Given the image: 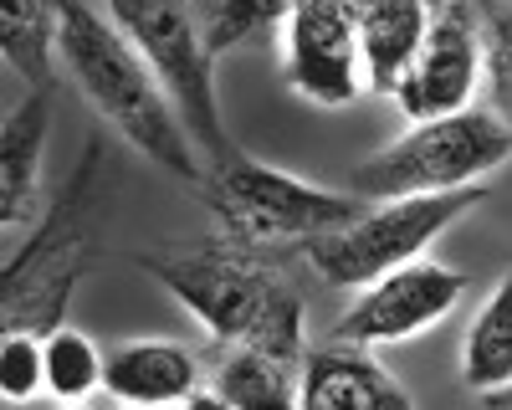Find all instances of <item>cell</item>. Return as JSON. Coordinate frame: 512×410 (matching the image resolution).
I'll list each match as a JSON object with an SVG mask.
<instances>
[{
    "instance_id": "obj_1",
    "label": "cell",
    "mask_w": 512,
    "mask_h": 410,
    "mask_svg": "<svg viewBox=\"0 0 512 410\" xmlns=\"http://www.w3.org/2000/svg\"><path fill=\"white\" fill-rule=\"evenodd\" d=\"M108 21L134 41V52L154 67L164 98L175 103L185 134L195 139L210 175L241 159L221 123L216 62L262 26H282V6H103ZM205 175V180H210Z\"/></svg>"
},
{
    "instance_id": "obj_2",
    "label": "cell",
    "mask_w": 512,
    "mask_h": 410,
    "mask_svg": "<svg viewBox=\"0 0 512 410\" xmlns=\"http://www.w3.org/2000/svg\"><path fill=\"white\" fill-rule=\"evenodd\" d=\"M57 57H62V72L72 77V88L88 98V108L128 149L144 154L149 164H159L164 175L205 185L210 170H205L195 139L185 134L175 103L164 98L154 67L108 21V11L57 6Z\"/></svg>"
},
{
    "instance_id": "obj_3",
    "label": "cell",
    "mask_w": 512,
    "mask_h": 410,
    "mask_svg": "<svg viewBox=\"0 0 512 410\" xmlns=\"http://www.w3.org/2000/svg\"><path fill=\"white\" fill-rule=\"evenodd\" d=\"M139 267L159 277L164 293H175L210 328L216 349L262 344V349L308 354L303 298L267 262H256L246 246H200V252H175V257H139Z\"/></svg>"
},
{
    "instance_id": "obj_4",
    "label": "cell",
    "mask_w": 512,
    "mask_h": 410,
    "mask_svg": "<svg viewBox=\"0 0 512 410\" xmlns=\"http://www.w3.org/2000/svg\"><path fill=\"white\" fill-rule=\"evenodd\" d=\"M512 159V129L487 108H466L436 123H410L400 139L374 149L364 164H354L349 195L364 205L410 200V195H451L487 185Z\"/></svg>"
},
{
    "instance_id": "obj_5",
    "label": "cell",
    "mask_w": 512,
    "mask_h": 410,
    "mask_svg": "<svg viewBox=\"0 0 512 410\" xmlns=\"http://www.w3.org/2000/svg\"><path fill=\"white\" fill-rule=\"evenodd\" d=\"M487 195V185L477 190H451V195H410V200H384L374 211H364L354 226L328 231L318 241L303 246V257L313 262V272L333 287H374L379 277H390L410 262H425V246L441 241V231L451 221H461L472 205Z\"/></svg>"
},
{
    "instance_id": "obj_6",
    "label": "cell",
    "mask_w": 512,
    "mask_h": 410,
    "mask_svg": "<svg viewBox=\"0 0 512 410\" xmlns=\"http://www.w3.org/2000/svg\"><path fill=\"white\" fill-rule=\"evenodd\" d=\"M210 205L221 211L226 231L241 246H267V241H297L308 246L328 231H344L364 216V200L349 190H323L287 170H272L262 159H236L221 175L205 180Z\"/></svg>"
},
{
    "instance_id": "obj_7",
    "label": "cell",
    "mask_w": 512,
    "mask_h": 410,
    "mask_svg": "<svg viewBox=\"0 0 512 410\" xmlns=\"http://www.w3.org/2000/svg\"><path fill=\"white\" fill-rule=\"evenodd\" d=\"M282 77L287 88L318 108H349L364 93V57H359V6L349 0H308L287 6L277 26Z\"/></svg>"
},
{
    "instance_id": "obj_8",
    "label": "cell",
    "mask_w": 512,
    "mask_h": 410,
    "mask_svg": "<svg viewBox=\"0 0 512 410\" xmlns=\"http://www.w3.org/2000/svg\"><path fill=\"white\" fill-rule=\"evenodd\" d=\"M487 82V41H482V11L466 0L431 6V31L420 41V57L395 93L400 113L410 123H436L451 113L477 108Z\"/></svg>"
},
{
    "instance_id": "obj_9",
    "label": "cell",
    "mask_w": 512,
    "mask_h": 410,
    "mask_svg": "<svg viewBox=\"0 0 512 410\" xmlns=\"http://www.w3.org/2000/svg\"><path fill=\"white\" fill-rule=\"evenodd\" d=\"M466 293V272L425 257L410 262L390 277H379L374 287L349 303V313L338 318L333 339L354 344V349H384V344H410L420 334H431L436 323H446L456 313Z\"/></svg>"
},
{
    "instance_id": "obj_10",
    "label": "cell",
    "mask_w": 512,
    "mask_h": 410,
    "mask_svg": "<svg viewBox=\"0 0 512 410\" xmlns=\"http://www.w3.org/2000/svg\"><path fill=\"white\" fill-rule=\"evenodd\" d=\"M200 385H205L200 354L175 339H123L108 349V364H103V395L118 405L175 410Z\"/></svg>"
},
{
    "instance_id": "obj_11",
    "label": "cell",
    "mask_w": 512,
    "mask_h": 410,
    "mask_svg": "<svg viewBox=\"0 0 512 410\" xmlns=\"http://www.w3.org/2000/svg\"><path fill=\"white\" fill-rule=\"evenodd\" d=\"M297 410H415V400L374 359V349H354L333 339V344L308 349Z\"/></svg>"
},
{
    "instance_id": "obj_12",
    "label": "cell",
    "mask_w": 512,
    "mask_h": 410,
    "mask_svg": "<svg viewBox=\"0 0 512 410\" xmlns=\"http://www.w3.org/2000/svg\"><path fill=\"white\" fill-rule=\"evenodd\" d=\"M303 364L308 354L231 344L210 354L205 385L221 390L236 410H297V400H303Z\"/></svg>"
},
{
    "instance_id": "obj_13",
    "label": "cell",
    "mask_w": 512,
    "mask_h": 410,
    "mask_svg": "<svg viewBox=\"0 0 512 410\" xmlns=\"http://www.w3.org/2000/svg\"><path fill=\"white\" fill-rule=\"evenodd\" d=\"M425 31H431V6H420V0H374V6H359L364 93L395 98L405 88Z\"/></svg>"
},
{
    "instance_id": "obj_14",
    "label": "cell",
    "mask_w": 512,
    "mask_h": 410,
    "mask_svg": "<svg viewBox=\"0 0 512 410\" xmlns=\"http://www.w3.org/2000/svg\"><path fill=\"white\" fill-rule=\"evenodd\" d=\"M461 385L482 400L512 390V272L497 277L461 334Z\"/></svg>"
},
{
    "instance_id": "obj_15",
    "label": "cell",
    "mask_w": 512,
    "mask_h": 410,
    "mask_svg": "<svg viewBox=\"0 0 512 410\" xmlns=\"http://www.w3.org/2000/svg\"><path fill=\"white\" fill-rule=\"evenodd\" d=\"M41 144H47V93H31L11 118H6V139H0V221L16 231L31 205H36V180H41Z\"/></svg>"
},
{
    "instance_id": "obj_16",
    "label": "cell",
    "mask_w": 512,
    "mask_h": 410,
    "mask_svg": "<svg viewBox=\"0 0 512 410\" xmlns=\"http://www.w3.org/2000/svg\"><path fill=\"white\" fill-rule=\"evenodd\" d=\"M0 47H6V62L31 82L36 93H47L57 82V6H6L0 16Z\"/></svg>"
},
{
    "instance_id": "obj_17",
    "label": "cell",
    "mask_w": 512,
    "mask_h": 410,
    "mask_svg": "<svg viewBox=\"0 0 512 410\" xmlns=\"http://www.w3.org/2000/svg\"><path fill=\"white\" fill-rule=\"evenodd\" d=\"M103 364H108V354L82 328L57 323L47 334V390L62 405H88V395L103 390Z\"/></svg>"
},
{
    "instance_id": "obj_18",
    "label": "cell",
    "mask_w": 512,
    "mask_h": 410,
    "mask_svg": "<svg viewBox=\"0 0 512 410\" xmlns=\"http://www.w3.org/2000/svg\"><path fill=\"white\" fill-rule=\"evenodd\" d=\"M41 390H47V339H36L31 328H6V339H0V400L26 405Z\"/></svg>"
},
{
    "instance_id": "obj_19",
    "label": "cell",
    "mask_w": 512,
    "mask_h": 410,
    "mask_svg": "<svg viewBox=\"0 0 512 410\" xmlns=\"http://www.w3.org/2000/svg\"><path fill=\"white\" fill-rule=\"evenodd\" d=\"M487 41V108L512 129V11H482Z\"/></svg>"
},
{
    "instance_id": "obj_20",
    "label": "cell",
    "mask_w": 512,
    "mask_h": 410,
    "mask_svg": "<svg viewBox=\"0 0 512 410\" xmlns=\"http://www.w3.org/2000/svg\"><path fill=\"white\" fill-rule=\"evenodd\" d=\"M175 410H236V405H231V400H226L221 390H210V385H200V390H195V395H190L185 405H175Z\"/></svg>"
},
{
    "instance_id": "obj_21",
    "label": "cell",
    "mask_w": 512,
    "mask_h": 410,
    "mask_svg": "<svg viewBox=\"0 0 512 410\" xmlns=\"http://www.w3.org/2000/svg\"><path fill=\"white\" fill-rule=\"evenodd\" d=\"M487 405H492V410H512V390H502V395H492Z\"/></svg>"
},
{
    "instance_id": "obj_22",
    "label": "cell",
    "mask_w": 512,
    "mask_h": 410,
    "mask_svg": "<svg viewBox=\"0 0 512 410\" xmlns=\"http://www.w3.org/2000/svg\"><path fill=\"white\" fill-rule=\"evenodd\" d=\"M62 410H93V405H62Z\"/></svg>"
},
{
    "instance_id": "obj_23",
    "label": "cell",
    "mask_w": 512,
    "mask_h": 410,
    "mask_svg": "<svg viewBox=\"0 0 512 410\" xmlns=\"http://www.w3.org/2000/svg\"><path fill=\"white\" fill-rule=\"evenodd\" d=\"M123 410H154V405H123Z\"/></svg>"
}]
</instances>
